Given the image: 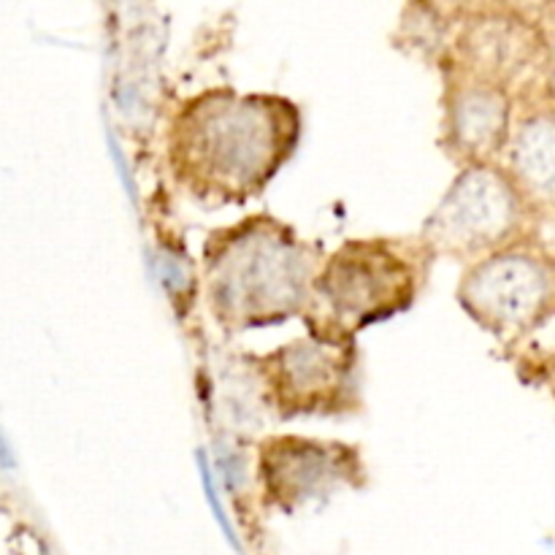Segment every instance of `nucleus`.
<instances>
[{
  "instance_id": "f03ea898",
  "label": "nucleus",
  "mask_w": 555,
  "mask_h": 555,
  "mask_svg": "<svg viewBox=\"0 0 555 555\" xmlns=\"http://www.w3.org/2000/svg\"><path fill=\"white\" fill-rule=\"evenodd\" d=\"M325 249L276 215L260 211L206 233L201 293L225 336L301 320Z\"/></svg>"
},
{
  "instance_id": "7ed1b4c3",
  "label": "nucleus",
  "mask_w": 555,
  "mask_h": 555,
  "mask_svg": "<svg viewBox=\"0 0 555 555\" xmlns=\"http://www.w3.org/2000/svg\"><path fill=\"white\" fill-rule=\"evenodd\" d=\"M434 258L415 236L345 238L320 263L304 331L358 341L363 331L410 312L431 276Z\"/></svg>"
},
{
  "instance_id": "4468645a",
  "label": "nucleus",
  "mask_w": 555,
  "mask_h": 555,
  "mask_svg": "<svg viewBox=\"0 0 555 555\" xmlns=\"http://www.w3.org/2000/svg\"><path fill=\"white\" fill-rule=\"evenodd\" d=\"M493 5H499V9L509 11V14H518L524 16V20L531 22V16L540 14L542 9H545L551 0H491Z\"/></svg>"
},
{
  "instance_id": "6e6552de",
  "label": "nucleus",
  "mask_w": 555,
  "mask_h": 555,
  "mask_svg": "<svg viewBox=\"0 0 555 555\" xmlns=\"http://www.w3.org/2000/svg\"><path fill=\"white\" fill-rule=\"evenodd\" d=\"M439 146L459 168L502 163L518 98L509 87L442 68Z\"/></svg>"
},
{
  "instance_id": "ddd939ff",
  "label": "nucleus",
  "mask_w": 555,
  "mask_h": 555,
  "mask_svg": "<svg viewBox=\"0 0 555 555\" xmlns=\"http://www.w3.org/2000/svg\"><path fill=\"white\" fill-rule=\"evenodd\" d=\"M415 3H421L423 9L431 11L434 16H439L450 27H459L472 14L493 5L491 0H415Z\"/></svg>"
},
{
  "instance_id": "1a4fd4ad",
  "label": "nucleus",
  "mask_w": 555,
  "mask_h": 555,
  "mask_svg": "<svg viewBox=\"0 0 555 555\" xmlns=\"http://www.w3.org/2000/svg\"><path fill=\"white\" fill-rule=\"evenodd\" d=\"M540 52L542 41L529 20L488 5L455 27L439 70H459L515 90V81Z\"/></svg>"
},
{
  "instance_id": "f257e3e1",
  "label": "nucleus",
  "mask_w": 555,
  "mask_h": 555,
  "mask_svg": "<svg viewBox=\"0 0 555 555\" xmlns=\"http://www.w3.org/2000/svg\"><path fill=\"white\" fill-rule=\"evenodd\" d=\"M304 135L296 101L276 92L209 87L179 101L163 133V163L173 190L204 209L260 198Z\"/></svg>"
},
{
  "instance_id": "9b49d317",
  "label": "nucleus",
  "mask_w": 555,
  "mask_h": 555,
  "mask_svg": "<svg viewBox=\"0 0 555 555\" xmlns=\"http://www.w3.org/2000/svg\"><path fill=\"white\" fill-rule=\"evenodd\" d=\"M455 27L444 25L439 16H434L431 11L423 9L415 0H406L404 11H401V20L396 25L393 43L396 49H401L410 57L423 60L426 65L439 68L444 52L450 47V38H453Z\"/></svg>"
},
{
  "instance_id": "0eeeda50",
  "label": "nucleus",
  "mask_w": 555,
  "mask_h": 555,
  "mask_svg": "<svg viewBox=\"0 0 555 555\" xmlns=\"http://www.w3.org/2000/svg\"><path fill=\"white\" fill-rule=\"evenodd\" d=\"M369 486V466L358 444L307 434H266L255 444V491L266 513L296 515Z\"/></svg>"
},
{
  "instance_id": "f8f14e48",
  "label": "nucleus",
  "mask_w": 555,
  "mask_h": 555,
  "mask_svg": "<svg viewBox=\"0 0 555 555\" xmlns=\"http://www.w3.org/2000/svg\"><path fill=\"white\" fill-rule=\"evenodd\" d=\"M157 269H160L163 287H166L168 298H171L173 312L184 314L188 309H193V298L198 293L201 282L195 276L188 249L182 244H173L168 238H163L160 247H157Z\"/></svg>"
},
{
  "instance_id": "20e7f679",
  "label": "nucleus",
  "mask_w": 555,
  "mask_h": 555,
  "mask_svg": "<svg viewBox=\"0 0 555 555\" xmlns=\"http://www.w3.org/2000/svg\"><path fill=\"white\" fill-rule=\"evenodd\" d=\"M537 217L502 163L464 166L423 220L417 238L434 260L475 263L534 236Z\"/></svg>"
},
{
  "instance_id": "423d86ee",
  "label": "nucleus",
  "mask_w": 555,
  "mask_h": 555,
  "mask_svg": "<svg viewBox=\"0 0 555 555\" xmlns=\"http://www.w3.org/2000/svg\"><path fill=\"white\" fill-rule=\"evenodd\" d=\"M455 301L486 334L515 341L555 318V255L534 236L464 266Z\"/></svg>"
},
{
  "instance_id": "9d476101",
  "label": "nucleus",
  "mask_w": 555,
  "mask_h": 555,
  "mask_svg": "<svg viewBox=\"0 0 555 555\" xmlns=\"http://www.w3.org/2000/svg\"><path fill=\"white\" fill-rule=\"evenodd\" d=\"M502 166L534 217L555 215V106L529 103L515 112Z\"/></svg>"
},
{
  "instance_id": "39448f33",
  "label": "nucleus",
  "mask_w": 555,
  "mask_h": 555,
  "mask_svg": "<svg viewBox=\"0 0 555 555\" xmlns=\"http://www.w3.org/2000/svg\"><path fill=\"white\" fill-rule=\"evenodd\" d=\"M260 401L276 421L352 417L363 410V358L358 341L304 334L276 350L247 356Z\"/></svg>"
}]
</instances>
